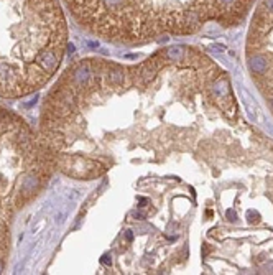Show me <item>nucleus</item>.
<instances>
[{"label": "nucleus", "instance_id": "f257e3e1", "mask_svg": "<svg viewBox=\"0 0 273 275\" xmlns=\"http://www.w3.org/2000/svg\"><path fill=\"white\" fill-rule=\"evenodd\" d=\"M87 32L119 44L193 35L209 24L237 25L255 0H64Z\"/></svg>", "mask_w": 273, "mask_h": 275}, {"label": "nucleus", "instance_id": "f03ea898", "mask_svg": "<svg viewBox=\"0 0 273 275\" xmlns=\"http://www.w3.org/2000/svg\"><path fill=\"white\" fill-rule=\"evenodd\" d=\"M66 47L58 0H0V96L21 98L56 73Z\"/></svg>", "mask_w": 273, "mask_h": 275}]
</instances>
